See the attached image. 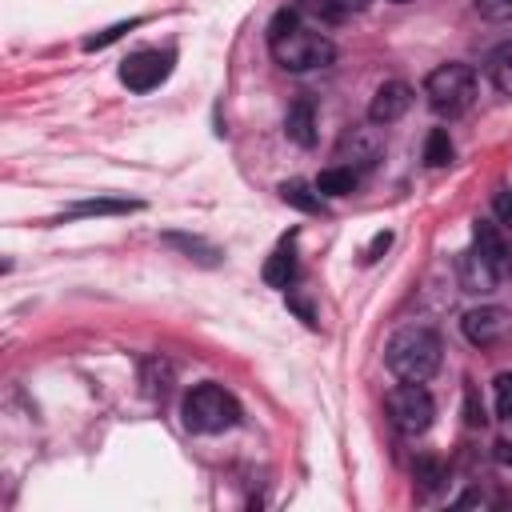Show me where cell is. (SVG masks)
<instances>
[{"instance_id":"18","label":"cell","mask_w":512,"mask_h":512,"mask_svg":"<svg viewBox=\"0 0 512 512\" xmlns=\"http://www.w3.org/2000/svg\"><path fill=\"white\" fill-rule=\"evenodd\" d=\"M172 248H180V252H188V260H200V264H220V248H212V244H204L200 236H184V232H168L164 236Z\"/></svg>"},{"instance_id":"17","label":"cell","mask_w":512,"mask_h":512,"mask_svg":"<svg viewBox=\"0 0 512 512\" xmlns=\"http://www.w3.org/2000/svg\"><path fill=\"white\" fill-rule=\"evenodd\" d=\"M488 80L496 84V92L512 96V40L500 44V48L488 56Z\"/></svg>"},{"instance_id":"3","label":"cell","mask_w":512,"mask_h":512,"mask_svg":"<svg viewBox=\"0 0 512 512\" xmlns=\"http://www.w3.org/2000/svg\"><path fill=\"white\" fill-rule=\"evenodd\" d=\"M440 336L424 324H404L400 332H392L388 348H384V364L392 376L400 380H416L424 384L436 368H440Z\"/></svg>"},{"instance_id":"19","label":"cell","mask_w":512,"mask_h":512,"mask_svg":"<svg viewBox=\"0 0 512 512\" xmlns=\"http://www.w3.org/2000/svg\"><path fill=\"white\" fill-rule=\"evenodd\" d=\"M424 164L428 168H444L452 164V140H448V128H432L428 140H424Z\"/></svg>"},{"instance_id":"13","label":"cell","mask_w":512,"mask_h":512,"mask_svg":"<svg viewBox=\"0 0 512 512\" xmlns=\"http://www.w3.org/2000/svg\"><path fill=\"white\" fill-rule=\"evenodd\" d=\"M292 276H296V252H292V244L284 240V244L264 260V284H268V288H288Z\"/></svg>"},{"instance_id":"30","label":"cell","mask_w":512,"mask_h":512,"mask_svg":"<svg viewBox=\"0 0 512 512\" xmlns=\"http://www.w3.org/2000/svg\"><path fill=\"white\" fill-rule=\"evenodd\" d=\"M388 4H408V0H388Z\"/></svg>"},{"instance_id":"21","label":"cell","mask_w":512,"mask_h":512,"mask_svg":"<svg viewBox=\"0 0 512 512\" xmlns=\"http://www.w3.org/2000/svg\"><path fill=\"white\" fill-rule=\"evenodd\" d=\"M140 20H120V24H112V28H104V32H96V36H88L84 40V52H100V48H108L112 40H120L124 32H132Z\"/></svg>"},{"instance_id":"16","label":"cell","mask_w":512,"mask_h":512,"mask_svg":"<svg viewBox=\"0 0 512 512\" xmlns=\"http://www.w3.org/2000/svg\"><path fill=\"white\" fill-rule=\"evenodd\" d=\"M316 192L320 196H348V192H356V172L344 164H332L316 176Z\"/></svg>"},{"instance_id":"25","label":"cell","mask_w":512,"mask_h":512,"mask_svg":"<svg viewBox=\"0 0 512 512\" xmlns=\"http://www.w3.org/2000/svg\"><path fill=\"white\" fill-rule=\"evenodd\" d=\"M476 12L492 24H508L512 20V0H476Z\"/></svg>"},{"instance_id":"23","label":"cell","mask_w":512,"mask_h":512,"mask_svg":"<svg viewBox=\"0 0 512 512\" xmlns=\"http://www.w3.org/2000/svg\"><path fill=\"white\" fill-rule=\"evenodd\" d=\"M484 400H480V392H476V384H468L464 388V424L468 428H484Z\"/></svg>"},{"instance_id":"20","label":"cell","mask_w":512,"mask_h":512,"mask_svg":"<svg viewBox=\"0 0 512 512\" xmlns=\"http://www.w3.org/2000/svg\"><path fill=\"white\" fill-rule=\"evenodd\" d=\"M172 388V368L164 364V360H144V392L148 396H164Z\"/></svg>"},{"instance_id":"29","label":"cell","mask_w":512,"mask_h":512,"mask_svg":"<svg viewBox=\"0 0 512 512\" xmlns=\"http://www.w3.org/2000/svg\"><path fill=\"white\" fill-rule=\"evenodd\" d=\"M344 12H356V8H364V0H336Z\"/></svg>"},{"instance_id":"12","label":"cell","mask_w":512,"mask_h":512,"mask_svg":"<svg viewBox=\"0 0 512 512\" xmlns=\"http://www.w3.org/2000/svg\"><path fill=\"white\" fill-rule=\"evenodd\" d=\"M140 200H124V196H96V200H80L64 212V220H76V216H128L136 212Z\"/></svg>"},{"instance_id":"26","label":"cell","mask_w":512,"mask_h":512,"mask_svg":"<svg viewBox=\"0 0 512 512\" xmlns=\"http://www.w3.org/2000/svg\"><path fill=\"white\" fill-rule=\"evenodd\" d=\"M388 244H392V232H376L372 244H368V252H364V260H368V264L380 260V252H388Z\"/></svg>"},{"instance_id":"8","label":"cell","mask_w":512,"mask_h":512,"mask_svg":"<svg viewBox=\"0 0 512 512\" xmlns=\"http://www.w3.org/2000/svg\"><path fill=\"white\" fill-rule=\"evenodd\" d=\"M460 328H464V336H468L476 348H492V344H500V340L512 332V312L500 308V304H480V308L464 312Z\"/></svg>"},{"instance_id":"7","label":"cell","mask_w":512,"mask_h":512,"mask_svg":"<svg viewBox=\"0 0 512 512\" xmlns=\"http://www.w3.org/2000/svg\"><path fill=\"white\" fill-rule=\"evenodd\" d=\"M168 72H172V52L148 48V52H132L120 64V84L128 92H152V88H160L168 80Z\"/></svg>"},{"instance_id":"5","label":"cell","mask_w":512,"mask_h":512,"mask_svg":"<svg viewBox=\"0 0 512 512\" xmlns=\"http://www.w3.org/2000/svg\"><path fill=\"white\" fill-rule=\"evenodd\" d=\"M424 96H428V104H432L436 116L456 120V116H464V112L472 108V100H476V72H472L468 64H440V68L428 72Z\"/></svg>"},{"instance_id":"22","label":"cell","mask_w":512,"mask_h":512,"mask_svg":"<svg viewBox=\"0 0 512 512\" xmlns=\"http://www.w3.org/2000/svg\"><path fill=\"white\" fill-rule=\"evenodd\" d=\"M416 480H420V488H424V492L440 488V480H444V464H440V460H432V456H420V460H416Z\"/></svg>"},{"instance_id":"11","label":"cell","mask_w":512,"mask_h":512,"mask_svg":"<svg viewBox=\"0 0 512 512\" xmlns=\"http://www.w3.org/2000/svg\"><path fill=\"white\" fill-rule=\"evenodd\" d=\"M284 132H288V140H296L300 148H312V144H316V108H312V100H296V104L288 108Z\"/></svg>"},{"instance_id":"15","label":"cell","mask_w":512,"mask_h":512,"mask_svg":"<svg viewBox=\"0 0 512 512\" xmlns=\"http://www.w3.org/2000/svg\"><path fill=\"white\" fill-rule=\"evenodd\" d=\"M280 200L284 204H292V208H300V212H324V200H320V192H316V184H304V180H284L280 184Z\"/></svg>"},{"instance_id":"4","label":"cell","mask_w":512,"mask_h":512,"mask_svg":"<svg viewBox=\"0 0 512 512\" xmlns=\"http://www.w3.org/2000/svg\"><path fill=\"white\" fill-rule=\"evenodd\" d=\"M184 428L188 432H200V436H216V432H228L240 424V404L232 392H224L220 384H196L188 396H184Z\"/></svg>"},{"instance_id":"9","label":"cell","mask_w":512,"mask_h":512,"mask_svg":"<svg viewBox=\"0 0 512 512\" xmlns=\"http://www.w3.org/2000/svg\"><path fill=\"white\" fill-rule=\"evenodd\" d=\"M380 152H384V140L376 136V124L372 128H348L336 144V164L360 172V168H372L380 160Z\"/></svg>"},{"instance_id":"2","label":"cell","mask_w":512,"mask_h":512,"mask_svg":"<svg viewBox=\"0 0 512 512\" xmlns=\"http://www.w3.org/2000/svg\"><path fill=\"white\" fill-rule=\"evenodd\" d=\"M512 272V260H508V248H504V236L496 232V224L488 220H476V232H472V248L460 256V284L464 292H496V284Z\"/></svg>"},{"instance_id":"6","label":"cell","mask_w":512,"mask_h":512,"mask_svg":"<svg viewBox=\"0 0 512 512\" xmlns=\"http://www.w3.org/2000/svg\"><path fill=\"white\" fill-rule=\"evenodd\" d=\"M384 408H388L392 424H396L400 432H408V436L424 432V428L432 424V416H436V404H432L428 388H424V384H416V380H404V384L388 388Z\"/></svg>"},{"instance_id":"10","label":"cell","mask_w":512,"mask_h":512,"mask_svg":"<svg viewBox=\"0 0 512 512\" xmlns=\"http://www.w3.org/2000/svg\"><path fill=\"white\" fill-rule=\"evenodd\" d=\"M408 108H412V88H408L404 80H384V84L376 88L372 104H368V124L384 128V124L400 120Z\"/></svg>"},{"instance_id":"24","label":"cell","mask_w":512,"mask_h":512,"mask_svg":"<svg viewBox=\"0 0 512 512\" xmlns=\"http://www.w3.org/2000/svg\"><path fill=\"white\" fill-rule=\"evenodd\" d=\"M492 388H496V416L512 420V372H500Z\"/></svg>"},{"instance_id":"28","label":"cell","mask_w":512,"mask_h":512,"mask_svg":"<svg viewBox=\"0 0 512 512\" xmlns=\"http://www.w3.org/2000/svg\"><path fill=\"white\" fill-rule=\"evenodd\" d=\"M492 456H496V464L512 468V440H496V444H492Z\"/></svg>"},{"instance_id":"1","label":"cell","mask_w":512,"mask_h":512,"mask_svg":"<svg viewBox=\"0 0 512 512\" xmlns=\"http://www.w3.org/2000/svg\"><path fill=\"white\" fill-rule=\"evenodd\" d=\"M268 48H272L276 64L288 68V72L324 68V64H332V56H336L332 40H328L320 28L304 24V20L296 16V8H280V12L272 16V24H268Z\"/></svg>"},{"instance_id":"14","label":"cell","mask_w":512,"mask_h":512,"mask_svg":"<svg viewBox=\"0 0 512 512\" xmlns=\"http://www.w3.org/2000/svg\"><path fill=\"white\" fill-rule=\"evenodd\" d=\"M292 8H296V16H300L304 24H312V28H328V24H340V20H344V8H340L336 0H296Z\"/></svg>"},{"instance_id":"27","label":"cell","mask_w":512,"mask_h":512,"mask_svg":"<svg viewBox=\"0 0 512 512\" xmlns=\"http://www.w3.org/2000/svg\"><path fill=\"white\" fill-rule=\"evenodd\" d=\"M492 204H496V216L512 228V192H496V200H492Z\"/></svg>"}]
</instances>
